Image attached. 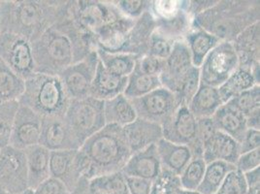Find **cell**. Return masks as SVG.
<instances>
[{
  "label": "cell",
  "instance_id": "obj_1",
  "mask_svg": "<svg viewBox=\"0 0 260 194\" xmlns=\"http://www.w3.org/2000/svg\"><path fill=\"white\" fill-rule=\"evenodd\" d=\"M65 5L57 22L31 43L36 73L59 76L94 50L91 39L67 17Z\"/></svg>",
  "mask_w": 260,
  "mask_h": 194
},
{
  "label": "cell",
  "instance_id": "obj_2",
  "mask_svg": "<svg viewBox=\"0 0 260 194\" xmlns=\"http://www.w3.org/2000/svg\"><path fill=\"white\" fill-rule=\"evenodd\" d=\"M130 155L123 127L106 124L80 147L77 163L81 177L91 180L101 175L121 171Z\"/></svg>",
  "mask_w": 260,
  "mask_h": 194
},
{
  "label": "cell",
  "instance_id": "obj_3",
  "mask_svg": "<svg viewBox=\"0 0 260 194\" xmlns=\"http://www.w3.org/2000/svg\"><path fill=\"white\" fill-rule=\"evenodd\" d=\"M64 1H0L1 31L15 33L32 43L54 25Z\"/></svg>",
  "mask_w": 260,
  "mask_h": 194
},
{
  "label": "cell",
  "instance_id": "obj_4",
  "mask_svg": "<svg viewBox=\"0 0 260 194\" xmlns=\"http://www.w3.org/2000/svg\"><path fill=\"white\" fill-rule=\"evenodd\" d=\"M259 19V1L217 0L214 6L193 18L191 26L213 34L220 41L232 42Z\"/></svg>",
  "mask_w": 260,
  "mask_h": 194
},
{
  "label": "cell",
  "instance_id": "obj_5",
  "mask_svg": "<svg viewBox=\"0 0 260 194\" xmlns=\"http://www.w3.org/2000/svg\"><path fill=\"white\" fill-rule=\"evenodd\" d=\"M70 98L58 76L35 73L24 81L20 105L32 110L42 118L64 117Z\"/></svg>",
  "mask_w": 260,
  "mask_h": 194
},
{
  "label": "cell",
  "instance_id": "obj_6",
  "mask_svg": "<svg viewBox=\"0 0 260 194\" xmlns=\"http://www.w3.org/2000/svg\"><path fill=\"white\" fill-rule=\"evenodd\" d=\"M65 12L77 28L91 41L95 33L121 16L112 1H66Z\"/></svg>",
  "mask_w": 260,
  "mask_h": 194
},
{
  "label": "cell",
  "instance_id": "obj_7",
  "mask_svg": "<svg viewBox=\"0 0 260 194\" xmlns=\"http://www.w3.org/2000/svg\"><path fill=\"white\" fill-rule=\"evenodd\" d=\"M64 119L82 146L85 141L106 125L104 102L91 96L71 100Z\"/></svg>",
  "mask_w": 260,
  "mask_h": 194
},
{
  "label": "cell",
  "instance_id": "obj_8",
  "mask_svg": "<svg viewBox=\"0 0 260 194\" xmlns=\"http://www.w3.org/2000/svg\"><path fill=\"white\" fill-rule=\"evenodd\" d=\"M150 11L155 22V29L174 41L184 39L192 27L193 18L186 10V0L152 1Z\"/></svg>",
  "mask_w": 260,
  "mask_h": 194
},
{
  "label": "cell",
  "instance_id": "obj_9",
  "mask_svg": "<svg viewBox=\"0 0 260 194\" xmlns=\"http://www.w3.org/2000/svg\"><path fill=\"white\" fill-rule=\"evenodd\" d=\"M239 67L231 42L221 41L208 54L199 67L201 84L218 88Z\"/></svg>",
  "mask_w": 260,
  "mask_h": 194
},
{
  "label": "cell",
  "instance_id": "obj_10",
  "mask_svg": "<svg viewBox=\"0 0 260 194\" xmlns=\"http://www.w3.org/2000/svg\"><path fill=\"white\" fill-rule=\"evenodd\" d=\"M0 58L24 81L36 73L31 42L15 33H0Z\"/></svg>",
  "mask_w": 260,
  "mask_h": 194
},
{
  "label": "cell",
  "instance_id": "obj_11",
  "mask_svg": "<svg viewBox=\"0 0 260 194\" xmlns=\"http://www.w3.org/2000/svg\"><path fill=\"white\" fill-rule=\"evenodd\" d=\"M138 118L155 122L162 126L181 106L176 94L160 86L145 96L132 99Z\"/></svg>",
  "mask_w": 260,
  "mask_h": 194
},
{
  "label": "cell",
  "instance_id": "obj_12",
  "mask_svg": "<svg viewBox=\"0 0 260 194\" xmlns=\"http://www.w3.org/2000/svg\"><path fill=\"white\" fill-rule=\"evenodd\" d=\"M0 187L7 194H19L28 188L24 151L11 146L0 150Z\"/></svg>",
  "mask_w": 260,
  "mask_h": 194
},
{
  "label": "cell",
  "instance_id": "obj_13",
  "mask_svg": "<svg viewBox=\"0 0 260 194\" xmlns=\"http://www.w3.org/2000/svg\"><path fill=\"white\" fill-rule=\"evenodd\" d=\"M98 63V53L96 50H93L85 58L68 66L59 74L58 77L70 100L89 96Z\"/></svg>",
  "mask_w": 260,
  "mask_h": 194
},
{
  "label": "cell",
  "instance_id": "obj_14",
  "mask_svg": "<svg viewBox=\"0 0 260 194\" xmlns=\"http://www.w3.org/2000/svg\"><path fill=\"white\" fill-rule=\"evenodd\" d=\"M193 66L186 44L183 39L176 41L171 54L164 60L159 75L161 86L176 93Z\"/></svg>",
  "mask_w": 260,
  "mask_h": 194
},
{
  "label": "cell",
  "instance_id": "obj_15",
  "mask_svg": "<svg viewBox=\"0 0 260 194\" xmlns=\"http://www.w3.org/2000/svg\"><path fill=\"white\" fill-rule=\"evenodd\" d=\"M42 119L32 110L20 105L14 119L9 146L25 151L38 145L41 136Z\"/></svg>",
  "mask_w": 260,
  "mask_h": 194
},
{
  "label": "cell",
  "instance_id": "obj_16",
  "mask_svg": "<svg viewBox=\"0 0 260 194\" xmlns=\"http://www.w3.org/2000/svg\"><path fill=\"white\" fill-rule=\"evenodd\" d=\"M39 145L50 151L79 150L81 145L64 117H45Z\"/></svg>",
  "mask_w": 260,
  "mask_h": 194
},
{
  "label": "cell",
  "instance_id": "obj_17",
  "mask_svg": "<svg viewBox=\"0 0 260 194\" xmlns=\"http://www.w3.org/2000/svg\"><path fill=\"white\" fill-rule=\"evenodd\" d=\"M161 127L163 139L169 142L188 147L196 140L197 119L187 106L181 105Z\"/></svg>",
  "mask_w": 260,
  "mask_h": 194
},
{
  "label": "cell",
  "instance_id": "obj_18",
  "mask_svg": "<svg viewBox=\"0 0 260 194\" xmlns=\"http://www.w3.org/2000/svg\"><path fill=\"white\" fill-rule=\"evenodd\" d=\"M123 132L131 153L156 145L163 138L161 125L141 118L124 126Z\"/></svg>",
  "mask_w": 260,
  "mask_h": 194
},
{
  "label": "cell",
  "instance_id": "obj_19",
  "mask_svg": "<svg viewBox=\"0 0 260 194\" xmlns=\"http://www.w3.org/2000/svg\"><path fill=\"white\" fill-rule=\"evenodd\" d=\"M161 169L156 146L152 145L142 151L131 153L121 172L126 177H137L152 182Z\"/></svg>",
  "mask_w": 260,
  "mask_h": 194
},
{
  "label": "cell",
  "instance_id": "obj_20",
  "mask_svg": "<svg viewBox=\"0 0 260 194\" xmlns=\"http://www.w3.org/2000/svg\"><path fill=\"white\" fill-rule=\"evenodd\" d=\"M78 150L51 151L50 175L61 183L72 192L79 183L81 174L77 163Z\"/></svg>",
  "mask_w": 260,
  "mask_h": 194
},
{
  "label": "cell",
  "instance_id": "obj_21",
  "mask_svg": "<svg viewBox=\"0 0 260 194\" xmlns=\"http://www.w3.org/2000/svg\"><path fill=\"white\" fill-rule=\"evenodd\" d=\"M231 43L238 56L239 66L250 69L260 63V22L246 28Z\"/></svg>",
  "mask_w": 260,
  "mask_h": 194
},
{
  "label": "cell",
  "instance_id": "obj_22",
  "mask_svg": "<svg viewBox=\"0 0 260 194\" xmlns=\"http://www.w3.org/2000/svg\"><path fill=\"white\" fill-rule=\"evenodd\" d=\"M240 155V144L217 130L203 147L202 158L208 163L223 161L235 165Z\"/></svg>",
  "mask_w": 260,
  "mask_h": 194
},
{
  "label": "cell",
  "instance_id": "obj_23",
  "mask_svg": "<svg viewBox=\"0 0 260 194\" xmlns=\"http://www.w3.org/2000/svg\"><path fill=\"white\" fill-rule=\"evenodd\" d=\"M126 84L127 78L110 73L99 61L90 87L89 96L103 102L107 101L109 99L123 94Z\"/></svg>",
  "mask_w": 260,
  "mask_h": 194
},
{
  "label": "cell",
  "instance_id": "obj_24",
  "mask_svg": "<svg viewBox=\"0 0 260 194\" xmlns=\"http://www.w3.org/2000/svg\"><path fill=\"white\" fill-rule=\"evenodd\" d=\"M24 151L27 168L28 188L35 189L39 184L51 177L50 157L51 151L41 145H35Z\"/></svg>",
  "mask_w": 260,
  "mask_h": 194
},
{
  "label": "cell",
  "instance_id": "obj_25",
  "mask_svg": "<svg viewBox=\"0 0 260 194\" xmlns=\"http://www.w3.org/2000/svg\"><path fill=\"white\" fill-rule=\"evenodd\" d=\"M155 146L161 167L178 176L181 175L185 166L192 159V153L185 145L175 144L162 138Z\"/></svg>",
  "mask_w": 260,
  "mask_h": 194
},
{
  "label": "cell",
  "instance_id": "obj_26",
  "mask_svg": "<svg viewBox=\"0 0 260 194\" xmlns=\"http://www.w3.org/2000/svg\"><path fill=\"white\" fill-rule=\"evenodd\" d=\"M217 130L240 143L248 130L246 118L237 110L225 103L217 109L212 117Z\"/></svg>",
  "mask_w": 260,
  "mask_h": 194
},
{
  "label": "cell",
  "instance_id": "obj_27",
  "mask_svg": "<svg viewBox=\"0 0 260 194\" xmlns=\"http://www.w3.org/2000/svg\"><path fill=\"white\" fill-rule=\"evenodd\" d=\"M104 118L106 124L120 127L128 125L138 118L132 100L124 94L104 101Z\"/></svg>",
  "mask_w": 260,
  "mask_h": 194
},
{
  "label": "cell",
  "instance_id": "obj_28",
  "mask_svg": "<svg viewBox=\"0 0 260 194\" xmlns=\"http://www.w3.org/2000/svg\"><path fill=\"white\" fill-rule=\"evenodd\" d=\"M184 43L186 44L191 55L192 63L195 67H200L208 54L221 41L211 33L201 28L191 27L184 35Z\"/></svg>",
  "mask_w": 260,
  "mask_h": 194
},
{
  "label": "cell",
  "instance_id": "obj_29",
  "mask_svg": "<svg viewBox=\"0 0 260 194\" xmlns=\"http://www.w3.org/2000/svg\"><path fill=\"white\" fill-rule=\"evenodd\" d=\"M223 105L217 87L201 84L187 108L196 119L212 118L217 109Z\"/></svg>",
  "mask_w": 260,
  "mask_h": 194
},
{
  "label": "cell",
  "instance_id": "obj_30",
  "mask_svg": "<svg viewBox=\"0 0 260 194\" xmlns=\"http://www.w3.org/2000/svg\"><path fill=\"white\" fill-rule=\"evenodd\" d=\"M256 85L258 84L251 74L250 69L239 66L236 71L217 89L222 103L225 104L233 97L237 96Z\"/></svg>",
  "mask_w": 260,
  "mask_h": 194
},
{
  "label": "cell",
  "instance_id": "obj_31",
  "mask_svg": "<svg viewBox=\"0 0 260 194\" xmlns=\"http://www.w3.org/2000/svg\"><path fill=\"white\" fill-rule=\"evenodd\" d=\"M98 58L103 67L112 74L127 78L134 71L138 55L130 54H111L101 50H96Z\"/></svg>",
  "mask_w": 260,
  "mask_h": 194
},
{
  "label": "cell",
  "instance_id": "obj_32",
  "mask_svg": "<svg viewBox=\"0 0 260 194\" xmlns=\"http://www.w3.org/2000/svg\"><path fill=\"white\" fill-rule=\"evenodd\" d=\"M160 86H162L158 76L148 75L142 72L136 64L134 71L127 77L123 94L132 100L145 96Z\"/></svg>",
  "mask_w": 260,
  "mask_h": 194
},
{
  "label": "cell",
  "instance_id": "obj_33",
  "mask_svg": "<svg viewBox=\"0 0 260 194\" xmlns=\"http://www.w3.org/2000/svg\"><path fill=\"white\" fill-rule=\"evenodd\" d=\"M24 90V80L0 58V102L19 101Z\"/></svg>",
  "mask_w": 260,
  "mask_h": 194
},
{
  "label": "cell",
  "instance_id": "obj_34",
  "mask_svg": "<svg viewBox=\"0 0 260 194\" xmlns=\"http://www.w3.org/2000/svg\"><path fill=\"white\" fill-rule=\"evenodd\" d=\"M236 170L235 165L223 161L208 163L203 180L197 191L201 194H215L224 182L228 174Z\"/></svg>",
  "mask_w": 260,
  "mask_h": 194
},
{
  "label": "cell",
  "instance_id": "obj_35",
  "mask_svg": "<svg viewBox=\"0 0 260 194\" xmlns=\"http://www.w3.org/2000/svg\"><path fill=\"white\" fill-rule=\"evenodd\" d=\"M88 189L95 194H128L125 176L121 171L87 180Z\"/></svg>",
  "mask_w": 260,
  "mask_h": 194
},
{
  "label": "cell",
  "instance_id": "obj_36",
  "mask_svg": "<svg viewBox=\"0 0 260 194\" xmlns=\"http://www.w3.org/2000/svg\"><path fill=\"white\" fill-rule=\"evenodd\" d=\"M206 165L202 157H192L179 176L182 189L196 191L203 180Z\"/></svg>",
  "mask_w": 260,
  "mask_h": 194
},
{
  "label": "cell",
  "instance_id": "obj_37",
  "mask_svg": "<svg viewBox=\"0 0 260 194\" xmlns=\"http://www.w3.org/2000/svg\"><path fill=\"white\" fill-rule=\"evenodd\" d=\"M19 106V101L0 102V150L10 144L13 123Z\"/></svg>",
  "mask_w": 260,
  "mask_h": 194
},
{
  "label": "cell",
  "instance_id": "obj_38",
  "mask_svg": "<svg viewBox=\"0 0 260 194\" xmlns=\"http://www.w3.org/2000/svg\"><path fill=\"white\" fill-rule=\"evenodd\" d=\"M228 104L243 114L246 118L251 112L260 109V85H256L237 96L233 97L228 101Z\"/></svg>",
  "mask_w": 260,
  "mask_h": 194
},
{
  "label": "cell",
  "instance_id": "obj_39",
  "mask_svg": "<svg viewBox=\"0 0 260 194\" xmlns=\"http://www.w3.org/2000/svg\"><path fill=\"white\" fill-rule=\"evenodd\" d=\"M181 190L180 177L162 168L159 175L152 181L151 194H179Z\"/></svg>",
  "mask_w": 260,
  "mask_h": 194
},
{
  "label": "cell",
  "instance_id": "obj_40",
  "mask_svg": "<svg viewBox=\"0 0 260 194\" xmlns=\"http://www.w3.org/2000/svg\"><path fill=\"white\" fill-rule=\"evenodd\" d=\"M200 85V70L198 67L193 66L184 78V82L182 83L178 91L175 93L180 104L187 106L198 91Z\"/></svg>",
  "mask_w": 260,
  "mask_h": 194
},
{
  "label": "cell",
  "instance_id": "obj_41",
  "mask_svg": "<svg viewBox=\"0 0 260 194\" xmlns=\"http://www.w3.org/2000/svg\"><path fill=\"white\" fill-rule=\"evenodd\" d=\"M119 13L132 20H137L143 14L150 11L152 1L150 0H119L112 1Z\"/></svg>",
  "mask_w": 260,
  "mask_h": 194
},
{
  "label": "cell",
  "instance_id": "obj_42",
  "mask_svg": "<svg viewBox=\"0 0 260 194\" xmlns=\"http://www.w3.org/2000/svg\"><path fill=\"white\" fill-rule=\"evenodd\" d=\"M175 42L155 29L151 36L147 54L165 60L171 54Z\"/></svg>",
  "mask_w": 260,
  "mask_h": 194
},
{
  "label": "cell",
  "instance_id": "obj_43",
  "mask_svg": "<svg viewBox=\"0 0 260 194\" xmlns=\"http://www.w3.org/2000/svg\"><path fill=\"white\" fill-rule=\"evenodd\" d=\"M248 185L244 174L234 170L229 173L215 194H246Z\"/></svg>",
  "mask_w": 260,
  "mask_h": 194
},
{
  "label": "cell",
  "instance_id": "obj_44",
  "mask_svg": "<svg viewBox=\"0 0 260 194\" xmlns=\"http://www.w3.org/2000/svg\"><path fill=\"white\" fill-rule=\"evenodd\" d=\"M217 126L212 118L197 119V130H196V140L193 144H198L202 148L212 136L217 132ZM189 147V146H188Z\"/></svg>",
  "mask_w": 260,
  "mask_h": 194
},
{
  "label": "cell",
  "instance_id": "obj_45",
  "mask_svg": "<svg viewBox=\"0 0 260 194\" xmlns=\"http://www.w3.org/2000/svg\"><path fill=\"white\" fill-rule=\"evenodd\" d=\"M260 167V149L241 153L235 163V169L242 173L249 172Z\"/></svg>",
  "mask_w": 260,
  "mask_h": 194
},
{
  "label": "cell",
  "instance_id": "obj_46",
  "mask_svg": "<svg viewBox=\"0 0 260 194\" xmlns=\"http://www.w3.org/2000/svg\"><path fill=\"white\" fill-rule=\"evenodd\" d=\"M163 64H164V60L148 54L139 57L137 61V66L142 72L148 75L158 76V77L162 71Z\"/></svg>",
  "mask_w": 260,
  "mask_h": 194
},
{
  "label": "cell",
  "instance_id": "obj_47",
  "mask_svg": "<svg viewBox=\"0 0 260 194\" xmlns=\"http://www.w3.org/2000/svg\"><path fill=\"white\" fill-rule=\"evenodd\" d=\"M33 194H71L64 183L50 177L32 190Z\"/></svg>",
  "mask_w": 260,
  "mask_h": 194
},
{
  "label": "cell",
  "instance_id": "obj_48",
  "mask_svg": "<svg viewBox=\"0 0 260 194\" xmlns=\"http://www.w3.org/2000/svg\"><path fill=\"white\" fill-rule=\"evenodd\" d=\"M125 182L128 194H151L152 181L125 176Z\"/></svg>",
  "mask_w": 260,
  "mask_h": 194
},
{
  "label": "cell",
  "instance_id": "obj_49",
  "mask_svg": "<svg viewBox=\"0 0 260 194\" xmlns=\"http://www.w3.org/2000/svg\"><path fill=\"white\" fill-rule=\"evenodd\" d=\"M240 144V154L260 149V130L248 128Z\"/></svg>",
  "mask_w": 260,
  "mask_h": 194
},
{
  "label": "cell",
  "instance_id": "obj_50",
  "mask_svg": "<svg viewBox=\"0 0 260 194\" xmlns=\"http://www.w3.org/2000/svg\"><path fill=\"white\" fill-rule=\"evenodd\" d=\"M217 1V0H208V1L207 0H202V1L186 0V10L192 18H194L197 15L206 11L209 8L214 6Z\"/></svg>",
  "mask_w": 260,
  "mask_h": 194
},
{
  "label": "cell",
  "instance_id": "obj_51",
  "mask_svg": "<svg viewBox=\"0 0 260 194\" xmlns=\"http://www.w3.org/2000/svg\"><path fill=\"white\" fill-rule=\"evenodd\" d=\"M260 109L251 112L246 117L247 126L250 130H260Z\"/></svg>",
  "mask_w": 260,
  "mask_h": 194
},
{
  "label": "cell",
  "instance_id": "obj_52",
  "mask_svg": "<svg viewBox=\"0 0 260 194\" xmlns=\"http://www.w3.org/2000/svg\"><path fill=\"white\" fill-rule=\"evenodd\" d=\"M245 180L248 186H253L260 184V167L244 174Z\"/></svg>",
  "mask_w": 260,
  "mask_h": 194
},
{
  "label": "cell",
  "instance_id": "obj_53",
  "mask_svg": "<svg viewBox=\"0 0 260 194\" xmlns=\"http://www.w3.org/2000/svg\"><path fill=\"white\" fill-rule=\"evenodd\" d=\"M71 194H95L91 192L88 189L87 186V180L85 178H81L79 183H77L76 187L74 188V190L71 192Z\"/></svg>",
  "mask_w": 260,
  "mask_h": 194
},
{
  "label": "cell",
  "instance_id": "obj_54",
  "mask_svg": "<svg viewBox=\"0 0 260 194\" xmlns=\"http://www.w3.org/2000/svg\"><path fill=\"white\" fill-rule=\"evenodd\" d=\"M246 194H260V184L253 185V186H248V190Z\"/></svg>",
  "mask_w": 260,
  "mask_h": 194
},
{
  "label": "cell",
  "instance_id": "obj_55",
  "mask_svg": "<svg viewBox=\"0 0 260 194\" xmlns=\"http://www.w3.org/2000/svg\"><path fill=\"white\" fill-rule=\"evenodd\" d=\"M179 194H201L199 193L197 190L196 191H190V190H184V189H182L181 190V192Z\"/></svg>",
  "mask_w": 260,
  "mask_h": 194
},
{
  "label": "cell",
  "instance_id": "obj_56",
  "mask_svg": "<svg viewBox=\"0 0 260 194\" xmlns=\"http://www.w3.org/2000/svg\"><path fill=\"white\" fill-rule=\"evenodd\" d=\"M0 194H7V193H6V192H5V191H4V190H3V189H2V188H1V187H0Z\"/></svg>",
  "mask_w": 260,
  "mask_h": 194
},
{
  "label": "cell",
  "instance_id": "obj_57",
  "mask_svg": "<svg viewBox=\"0 0 260 194\" xmlns=\"http://www.w3.org/2000/svg\"><path fill=\"white\" fill-rule=\"evenodd\" d=\"M1 30H2V29H1V21H0V33H1Z\"/></svg>",
  "mask_w": 260,
  "mask_h": 194
}]
</instances>
